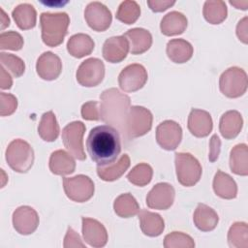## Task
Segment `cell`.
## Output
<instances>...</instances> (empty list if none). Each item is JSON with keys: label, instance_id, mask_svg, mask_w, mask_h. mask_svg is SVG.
Instances as JSON below:
<instances>
[{"label": "cell", "instance_id": "cell-23", "mask_svg": "<svg viewBox=\"0 0 248 248\" xmlns=\"http://www.w3.org/2000/svg\"><path fill=\"white\" fill-rule=\"evenodd\" d=\"M49 170L56 175L71 174L76 170L75 159L65 150H55L49 157Z\"/></svg>", "mask_w": 248, "mask_h": 248}, {"label": "cell", "instance_id": "cell-49", "mask_svg": "<svg viewBox=\"0 0 248 248\" xmlns=\"http://www.w3.org/2000/svg\"><path fill=\"white\" fill-rule=\"evenodd\" d=\"M230 4L233 5L236 9H241V10H247L248 6V1H230Z\"/></svg>", "mask_w": 248, "mask_h": 248}, {"label": "cell", "instance_id": "cell-6", "mask_svg": "<svg viewBox=\"0 0 248 248\" xmlns=\"http://www.w3.org/2000/svg\"><path fill=\"white\" fill-rule=\"evenodd\" d=\"M153 116L149 109L140 106L131 107L125 123L126 138L134 139L145 135L150 131Z\"/></svg>", "mask_w": 248, "mask_h": 248}, {"label": "cell", "instance_id": "cell-20", "mask_svg": "<svg viewBox=\"0 0 248 248\" xmlns=\"http://www.w3.org/2000/svg\"><path fill=\"white\" fill-rule=\"evenodd\" d=\"M123 36L129 43V48L132 54H141L147 51L152 45L151 33L143 28L129 29Z\"/></svg>", "mask_w": 248, "mask_h": 248}, {"label": "cell", "instance_id": "cell-17", "mask_svg": "<svg viewBox=\"0 0 248 248\" xmlns=\"http://www.w3.org/2000/svg\"><path fill=\"white\" fill-rule=\"evenodd\" d=\"M36 71L41 78L45 80H53L61 74L62 62L58 55L51 51H46L38 58Z\"/></svg>", "mask_w": 248, "mask_h": 248}, {"label": "cell", "instance_id": "cell-11", "mask_svg": "<svg viewBox=\"0 0 248 248\" xmlns=\"http://www.w3.org/2000/svg\"><path fill=\"white\" fill-rule=\"evenodd\" d=\"M148 78L147 71L141 64L126 66L118 76L119 87L125 92H135L143 87Z\"/></svg>", "mask_w": 248, "mask_h": 248}, {"label": "cell", "instance_id": "cell-24", "mask_svg": "<svg viewBox=\"0 0 248 248\" xmlns=\"http://www.w3.org/2000/svg\"><path fill=\"white\" fill-rule=\"evenodd\" d=\"M193 220L195 226L200 231L210 232L216 228L219 217L214 209L204 203H199L195 209Z\"/></svg>", "mask_w": 248, "mask_h": 248}, {"label": "cell", "instance_id": "cell-4", "mask_svg": "<svg viewBox=\"0 0 248 248\" xmlns=\"http://www.w3.org/2000/svg\"><path fill=\"white\" fill-rule=\"evenodd\" d=\"M6 161L16 172H27L34 163V150L31 145L21 140H12L6 149Z\"/></svg>", "mask_w": 248, "mask_h": 248}, {"label": "cell", "instance_id": "cell-48", "mask_svg": "<svg viewBox=\"0 0 248 248\" xmlns=\"http://www.w3.org/2000/svg\"><path fill=\"white\" fill-rule=\"evenodd\" d=\"M0 12H1V19H0V21H1V29L3 30V29H5L7 26L10 25V18H9V16L6 15V13L4 12V10H3L2 8L0 9Z\"/></svg>", "mask_w": 248, "mask_h": 248}, {"label": "cell", "instance_id": "cell-30", "mask_svg": "<svg viewBox=\"0 0 248 248\" xmlns=\"http://www.w3.org/2000/svg\"><path fill=\"white\" fill-rule=\"evenodd\" d=\"M230 168L237 175L248 174V146L245 143L236 144L230 153Z\"/></svg>", "mask_w": 248, "mask_h": 248}, {"label": "cell", "instance_id": "cell-8", "mask_svg": "<svg viewBox=\"0 0 248 248\" xmlns=\"http://www.w3.org/2000/svg\"><path fill=\"white\" fill-rule=\"evenodd\" d=\"M63 188L66 196L77 202H84L94 195V183L90 177L78 174L74 177L63 178Z\"/></svg>", "mask_w": 248, "mask_h": 248}, {"label": "cell", "instance_id": "cell-33", "mask_svg": "<svg viewBox=\"0 0 248 248\" xmlns=\"http://www.w3.org/2000/svg\"><path fill=\"white\" fill-rule=\"evenodd\" d=\"M114 212L122 218H130L140 211V205L137 200L130 193L121 194L113 202Z\"/></svg>", "mask_w": 248, "mask_h": 248}, {"label": "cell", "instance_id": "cell-2", "mask_svg": "<svg viewBox=\"0 0 248 248\" xmlns=\"http://www.w3.org/2000/svg\"><path fill=\"white\" fill-rule=\"evenodd\" d=\"M100 119L117 129L126 138L125 123L131 108L130 97L116 88H109L100 95Z\"/></svg>", "mask_w": 248, "mask_h": 248}, {"label": "cell", "instance_id": "cell-29", "mask_svg": "<svg viewBox=\"0 0 248 248\" xmlns=\"http://www.w3.org/2000/svg\"><path fill=\"white\" fill-rule=\"evenodd\" d=\"M213 190L217 196L222 199H234L237 194L235 181L228 173L218 170L213 179Z\"/></svg>", "mask_w": 248, "mask_h": 248}, {"label": "cell", "instance_id": "cell-19", "mask_svg": "<svg viewBox=\"0 0 248 248\" xmlns=\"http://www.w3.org/2000/svg\"><path fill=\"white\" fill-rule=\"evenodd\" d=\"M213 128V121L209 112L192 108L188 116V129L197 138H203L209 135Z\"/></svg>", "mask_w": 248, "mask_h": 248}, {"label": "cell", "instance_id": "cell-34", "mask_svg": "<svg viewBox=\"0 0 248 248\" xmlns=\"http://www.w3.org/2000/svg\"><path fill=\"white\" fill-rule=\"evenodd\" d=\"M202 13L206 21L211 24H219L226 19L228 10L224 1L209 0L205 1Z\"/></svg>", "mask_w": 248, "mask_h": 248}, {"label": "cell", "instance_id": "cell-28", "mask_svg": "<svg viewBox=\"0 0 248 248\" xmlns=\"http://www.w3.org/2000/svg\"><path fill=\"white\" fill-rule=\"evenodd\" d=\"M186 16L177 11L168 13L161 20V32L166 36H174L182 34L187 27Z\"/></svg>", "mask_w": 248, "mask_h": 248}, {"label": "cell", "instance_id": "cell-39", "mask_svg": "<svg viewBox=\"0 0 248 248\" xmlns=\"http://www.w3.org/2000/svg\"><path fill=\"white\" fill-rule=\"evenodd\" d=\"M165 248H194V239L181 232H172L167 234L164 238Z\"/></svg>", "mask_w": 248, "mask_h": 248}, {"label": "cell", "instance_id": "cell-47", "mask_svg": "<svg viewBox=\"0 0 248 248\" xmlns=\"http://www.w3.org/2000/svg\"><path fill=\"white\" fill-rule=\"evenodd\" d=\"M13 84V79L9 74L5 70L4 67L0 66V87L1 89H10Z\"/></svg>", "mask_w": 248, "mask_h": 248}, {"label": "cell", "instance_id": "cell-40", "mask_svg": "<svg viewBox=\"0 0 248 248\" xmlns=\"http://www.w3.org/2000/svg\"><path fill=\"white\" fill-rule=\"evenodd\" d=\"M23 46L22 36L16 31L2 32L0 35V48L19 50Z\"/></svg>", "mask_w": 248, "mask_h": 248}, {"label": "cell", "instance_id": "cell-15", "mask_svg": "<svg viewBox=\"0 0 248 248\" xmlns=\"http://www.w3.org/2000/svg\"><path fill=\"white\" fill-rule=\"evenodd\" d=\"M13 225L18 233L23 235L31 234L39 225L38 213L30 206H19L13 213Z\"/></svg>", "mask_w": 248, "mask_h": 248}, {"label": "cell", "instance_id": "cell-46", "mask_svg": "<svg viewBox=\"0 0 248 248\" xmlns=\"http://www.w3.org/2000/svg\"><path fill=\"white\" fill-rule=\"evenodd\" d=\"M174 3H175L174 1H169V0H148L147 1L149 8L156 13L166 11L168 8L171 7Z\"/></svg>", "mask_w": 248, "mask_h": 248}, {"label": "cell", "instance_id": "cell-38", "mask_svg": "<svg viewBox=\"0 0 248 248\" xmlns=\"http://www.w3.org/2000/svg\"><path fill=\"white\" fill-rule=\"evenodd\" d=\"M0 62L1 66L4 67L7 72L12 74L14 78H19L25 71V64L23 60L15 54L1 52Z\"/></svg>", "mask_w": 248, "mask_h": 248}, {"label": "cell", "instance_id": "cell-37", "mask_svg": "<svg viewBox=\"0 0 248 248\" xmlns=\"http://www.w3.org/2000/svg\"><path fill=\"white\" fill-rule=\"evenodd\" d=\"M140 16V8L136 1H123L116 12V18L126 24H133Z\"/></svg>", "mask_w": 248, "mask_h": 248}, {"label": "cell", "instance_id": "cell-43", "mask_svg": "<svg viewBox=\"0 0 248 248\" xmlns=\"http://www.w3.org/2000/svg\"><path fill=\"white\" fill-rule=\"evenodd\" d=\"M63 246L64 248H85V244L82 242L78 233H77L71 227H69L67 230Z\"/></svg>", "mask_w": 248, "mask_h": 248}, {"label": "cell", "instance_id": "cell-36", "mask_svg": "<svg viewBox=\"0 0 248 248\" xmlns=\"http://www.w3.org/2000/svg\"><path fill=\"white\" fill-rule=\"evenodd\" d=\"M152 175L153 170L151 166L146 163H140L130 170V172L127 174V178L132 184L142 187L151 181Z\"/></svg>", "mask_w": 248, "mask_h": 248}, {"label": "cell", "instance_id": "cell-35", "mask_svg": "<svg viewBox=\"0 0 248 248\" xmlns=\"http://www.w3.org/2000/svg\"><path fill=\"white\" fill-rule=\"evenodd\" d=\"M229 246L232 248L248 247V226L245 222H235L228 232Z\"/></svg>", "mask_w": 248, "mask_h": 248}, {"label": "cell", "instance_id": "cell-3", "mask_svg": "<svg viewBox=\"0 0 248 248\" xmlns=\"http://www.w3.org/2000/svg\"><path fill=\"white\" fill-rule=\"evenodd\" d=\"M70 24L69 16L62 13H42L40 16V25L42 30V40L47 46H57L62 44L68 32Z\"/></svg>", "mask_w": 248, "mask_h": 248}, {"label": "cell", "instance_id": "cell-45", "mask_svg": "<svg viewBox=\"0 0 248 248\" xmlns=\"http://www.w3.org/2000/svg\"><path fill=\"white\" fill-rule=\"evenodd\" d=\"M236 35L242 43H244V44L248 43V18H247V16L243 17L237 23Z\"/></svg>", "mask_w": 248, "mask_h": 248}, {"label": "cell", "instance_id": "cell-44", "mask_svg": "<svg viewBox=\"0 0 248 248\" xmlns=\"http://www.w3.org/2000/svg\"><path fill=\"white\" fill-rule=\"evenodd\" d=\"M221 149V140L219 137L215 134L211 137L210 142H209V155L208 159L210 162H215L220 154Z\"/></svg>", "mask_w": 248, "mask_h": 248}, {"label": "cell", "instance_id": "cell-22", "mask_svg": "<svg viewBox=\"0 0 248 248\" xmlns=\"http://www.w3.org/2000/svg\"><path fill=\"white\" fill-rule=\"evenodd\" d=\"M139 221L141 232L147 236H158L165 229L164 219L158 213L146 209L139 211Z\"/></svg>", "mask_w": 248, "mask_h": 248}, {"label": "cell", "instance_id": "cell-10", "mask_svg": "<svg viewBox=\"0 0 248 248\" xmlns=\"http://www.w3.org/2000/svg\"><path fill=\"white\" fill-rule=\"evenodd\" d=\"M76 77L78 82L82 86H97L104 79L105 65L99 58H88L78 66Z\"/></svg>", "mask_w": 248, "mask_h": 248}, {"label": "cell", "instance_id": "cell-1", "mask_svg": "<svg viewBox=\"0 0 248 248\" xmlns=\"http://www.w3.org/2000/svg\"><path fill=\"white\" fill-rule=\"evenodd\" d=\"M86 147L91 159L98 166L112 164L121 152L120 135L112 126H96L87 137Z\"/></svg>", "mask_w": 248, "mask_h": 248}, {"label": "cell", "instance_id": "cell-16", "mask_svg": "<svg viewBox=\"0 0 248 248\" xmlns=\"http://www.w3.org/2000/svg\"><path fill=\"white\" fill-rule=\"evenodd\" d=\"M82 235L86 243L95 248L104 247L108 242V232L99 221L82 217Z\"/></svg>", "mask_w": 248, "mask_h": 248}, {"label": "cell", "instance_id": "cell-18", "mask_svg": "<svg viewBox=\"0 0 248 248\" xmlns=\"http://www.w3.org/2000/svg\"><path fill=\"white\" fill-rule=\"evenodd\" d=\"M129 50V43L122 35L107 39L103 45L102 53L108 62L119 63L126 58Z\"/></svg>", "mask_w": 248, "mask_h": 248}, {"label": "cell", "instance_id": "cell-14", "mask_svg": "<svg viewBox=\"0 0 248 248\" xmlns=\"http://www.w3.org/2000/svg\"><path fill=\"white\" fill-rule=\"evenodd\" d=\"M174 188L167 183H157L149 191L146 196V204L148 207L159 210H166L170 208L174 201Z\"/></svg>", "mask_w": 248, "mask_h": 248}, {"label": "cell", "instance_id": "cell-27", "mask_svg": "<svg viewBox=\"0 0 248 248\" xmlns=\"http://www.w3.org/2000/svg\"><path fill=\"white\" fill-rule=\"evenodd\" d=\"M94 46L95 44L91 37L83 33L73 35L72 37H70L67 43L68 52L76 58H82L86 55L91 54Z\"/></svg>", "mask_w": 248, "mask_h": 248}, {"label": "cell", "instance_id": "cell-9", "mask_svg": "<svg viewBox=\"0 0 248 248\" xmlns=\"http://www.w3.org/2000/svg\"><path fill=\"white\" fill-rule=\"evenodd\" d=\"M85 125L81 121H74L66 125L62 130V140L66 149L78 160H85L83 148V135Z\"/></svg>", "mask_w": 248, "mask_h": 248}, {"label": "cell", "instance_id": "cell-31", "mask_svg": "<svg viewBox=\"0 0 248 248\" xmlns=\"http://www.w3.org/2000/svg\"><path fill=\"white\" fill-rule=\"evenodd\" d=\"M12 16L16 25L21 30H28L36 25L37 13L33 5L22 3L17 5L12 12Z\"/></svg>", "mask_w": 248, "mask_h": 248}, {"label": "cell", "instance_id": "cell-41", "mask_svg": "<svg viewBox=\"0 0 248 248\" xmlns=\"http://www.w3.org/2000/svg\"><path fill=\"white\" fill-rule=\"evenodd\" d=\"M17 108V99L9 93H0V115H11Z\"/></svg>", "mask_w": 248, "mask_h": 248}, {"label": "cell", "instance_id": "cell-26", "mask_svg": "<svg viewBox=\"0 0 248 248\" xmlns=\"http://www.w3.org/2000/svg\"><path fill=\"white\" fill-rule=\"evenodd\" d=\"M167 55L174 63H185L191 59L194 49L192 45L184 39H172L167 44Z\"/></svg>", "mask_w": 248, "mask_h": 248}, {"label": "cell", "instance_id": "cell-13", "mask_svg": "<svg viewBox=\"0 0 248 248\" xmlns=\"http://www.w3.org/2000/svg\"><path fill=\"white\" fill-rule=\"evenodd\" d=\"M84 18L89 25L95 31L103 32L107 30L111 23V13L101 2H90L84 11Z\"/></svg>", "mask_w": 248, "mask_h": 248}, {"label": "cell", "instance_id": "cell-42", "mask_svg": "<svg viewBox=\"0 0 248 248\" xmlns=\"http://www.w3.org/2000/svg\"><path fill=\"white\" fill-rule=\"evenodd\" d=\"M81 116L85 120H100V108L98 102L90 101L82 105Z\"/></svg>", "mask_w": 248, "mask_h": 248}, {"label": "cell", "instance_id": "cell-12", "mask_svg": "<svg viewBox=\"0 0 248 248\" xmlns=\"http://www.w3.org/2000/svg\"><path fill=\"white\" fill-rule=\"evenodd\" d=\"M182 140L181 126L173 120H165L156 128V140L166 150H174Z\"/></svg>", "mask_w": 248, "mask_h": 248}, {"label": "cell", "instance_id": "cell-5", "mask_svg": "<svg viewBox=\"0 0 248 248\" xmlns=\"http://www.w3.org/2000/svg\"><path fill=\"white\" fill-rule=\"evenodd\" d=\"M174 155L178 182L185 187L194 186L200 181L202 172L200 162L188 152H176Z\"/></svg>", "mask_w": 248, "mask_h": 248}, {"label": "cell", "instance_id": "cell-25", "mask_svg": "<svg viewBox=\"0 0 248 248\" xmlns=\"http://www.w3.org/2000/svg\"><path fill=\"white\" fill-rule=\"evenodd\" d=\"M130 157L123 154L112 164L107 166H97V174L104 181H114L121 177L130 167Z\"/></svg>", "mask_w": 248, "mask_h": 248}, {"label": "cell", "instance_id": "cell-21", "mask_svg": "<svg viewBox=\"0 0 248 248\" xmlns=\"http://www.w3.org/2000/svg\"><path fill=\"white\" fill-rule=\"evenodd\" d=\"M243 119L237 110H228L220 118L219 131L226 140L234 139L241 131Z\"/></svg>", "mask_w": 248, "mask_h": 248}, {"label": "cell", "instance_id": "cell-32", "mask_svg": "<svg viewBox=\"0 0 248 248\" xmlns=\"http://www.w3.org/2000/svg\"><path fill=\"white\" fill-rule=\"evenodd\" d=\"M60 128L56 120L55 114L49 110L45 112L38 126L39 136L46 141H54L59 136Z\"/></svg>", "mask_w": 248, "mask_h": 248}, {"label": "cell", "instance_id": "cell-7", "mask_svg": "<svg viewBox=\"0 0 248 248\" xmlns=\"http://www.w3.org/2000/svg\"><path fill=\"white\" fill-rule=\"evenodd\" d=\"M247 86V74L241 68L231 67L220 76V90L228 98H237L242 96L246 92Z\"/></svg>", "mask_w": 248, "mask_h": 248}]
</instances>
